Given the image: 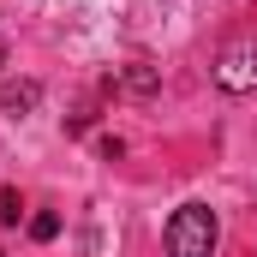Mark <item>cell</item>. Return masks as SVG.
Wrapping results in <instances>:
<instances>
[{"mask_svg":"<svg viewBox=\"0 0 257 257\" xmlns=\"http://www.w3.org/2000/svg\"><path fill=\"white\" fill-rule=\"evenodd\" d=\"M215 239H221V221H215L209 203H180L168 233H162L168 257H215Z\"/></svg>","mask_w":257,"mask_h":257,"instance_id":"obj_1","label":"cell"},{"mask_svg":"<svg viewBox=\"0 0 257 257\" xmlns=\"http://www.w3.org/2000/svg\"><path fill=\"white\" fill-rule=\"evenodd\" d=\"M215 84L221 90H257V48H227L215 66Z\"/></svg>","mask_w":257,"mask_h":257,"instance_id":"obj_2","label":"cell"},{"mask_svg":"<svg viewBox=\"0 0 257 257\" xmlns=\"http://www.w3.org/2000/svg\"><path fill=\"white\" fill-rule=\"evenodd\" d=\"M36 102H42V84H30V78H12V84L0 90V108H6L12 120H24V114H30Z\"/></svg>","mask_w":257,"mask_h":257,"instance_id":"obj_3","label":"cell"},{"mask_svg":"<svg viewBox=\"0 0 257 257\" xmlns=\"http://www.w3.org/2000/svg\"><path fill=\"white\" fill-rule=\"evenodd\" d=\"M18 215H24V203H18V192H12V186H0V221L12 227Z\"/></svg>","mask_w":257,"mask_h":257,"instance_id":"obj_4","label":"cell"},{"mask_svg":"<svg viewBox=\"0 0 257 257\" xmlns=\"http://www.w3.org/2000/svg\"><path fill=\"white\" fill-rule=\"evenodd\" d=\"M30 233H36V239H54V233H60V215H48V209L30 215Z\"/></svg>","mask_w":257,"mask_h":257,"instance_id":"obj_5","label":"cell"},{"mask_svg":"<svg viewBox=\"0 0 257 257\" xmlns=\"http://www.w3.org/2000/svg\"><path fill=\"white\" fill-rule=\"evenodd\" d=\"M126 84H132V90H138V96H144V90H156V72H144V66H138V72H132Z\"/></svg>","mask_w":257,"mask_h":257,"instance_id":"obj_6","label":"cell"}]
</instances>
